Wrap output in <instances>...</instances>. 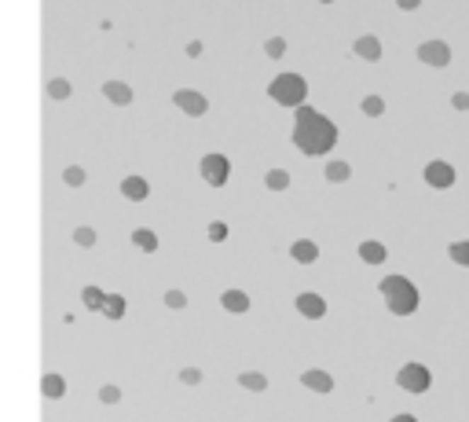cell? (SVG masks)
Wrapping results in <instances>:
<instances>
[{"mask_svg": "<svg viewBox=\"0 0 469 422\" xmlns=\"http://www.w3.org/2000/svg\"><path fill=\"white\" fill-rule=\"evenodd\" d=\"M290 140H293L297 151H305L312 158L330 155L334 143H337V125L327 114L312 111L308 103H305V107H297V114H293V136Z\"/></svg>", "mask_w": 469, "mask_h": 422, "instance_id": "1", "label": "cell"}, {"mask_svg": "<svg viewBox=\"0 0 469 422\" xmlns=\"http://www.w3.org/2000/svg\"><path fill=\"white\" fill-rule=\"evenodd\" d=\"M378 294L385 298L392 316H414L418 312V287L407 276H385L378 283Z\"/></svg>", "mask_w": 469, "mask_h": 422, "instance_id": "2", "label": "cell"}, {"mask_svg": "<svg viewBox=\"0 0 469 422\" xmlns=\"http://www.w3.org/2000/svg\"><path fill=\"white\" fill-rule=\"evenodd\" d=\"M268 96L279 103V107H305V99H308V81L301 74H279L271 84H268Z\"/></svg>", "mask_w": 469, "mask_h": 422, "instance_id": "3", "label": "cell"}, {"mask_svg": "<svg viewBox=\"0 0 469 422\" xmlns=\"http://www.w3.org/2000/svg\"><path fill=\"white\" fill-rule=\"evenodd\" d=\"M396 386L403 389V393H425V389H429L433 386V374H429V367H425V364H403L400 371H396Z\"/></svg>", "mask_w": 469, "mask_h": 422, "instance_id": "4", "label": "cell"}, {"mask_svg": "<svg viewBox=\"0 0 469 422\" xmlns=\"http://www.w3.org/2000/svg\"><path fill=\"white\" fill-rule=\"evenodd\" d=\"M198 173H202V180L209 184V187H224L227 184V177H231V162H227V155H205L202 162H198Z\"/></svg>", "mask_w": 469, "mask_h": 422, "instance_id": "5", "label": "cell"}, {"mask_svg": "<svg viewBox=\"0 0 469 422\" xmlns=\"http://www.w3.org/2000/svg\"><path fill=\"white\" fill-rule=\"evenodd\" d=\"M418 59L425 62V67H436V70H443L447 62H451V45L447 40H422L418 45Z\"/></svg>", "mask_w": 469, "mask_h": 422, "instance_id": "6", "label": "cell"}, {"mask_svg": "<svg viewBox=\"0 0 469 422\" xmlns=\"http://www.w3.org/2000/svg\"><path fill=\"white\" fill-rule=\"evenodd\" d=\"M425 184L436 187V191H447V187H455V165L443 162V158H433L429 165H425Z\"/></svg>", "mask_w": 469, "mask_h": 422, "instance_id": "7", "label": "cell"}, {"mask_svg": "<svg viewBox=\"0 0 469 422\" xmlns=\"http://www.w3.org/2000/svg\"><path fill=\"white\" fill-rule=\"evenodd\" d=\"M173 103L187 114V118H202L205 111H209V99L198 92V89H176L173 92Z\"/></svg>", "mask_w": 469, "mask_h": 422, "instance_id": "8", "label": "cell"}, {"mask_svg": "<svg viewBox=\"0 0 469 422\" xmlns=\"http://www.w3.org/2000/svg\"><path fill=\"white\" fill-rule=\"evenodd\" d=\"M293 305H297V312H301L305 320H323V316H327V298H323V294H315V290L297 294Z\"/></svg>", "mask_w": 469, "mask_h": 422, "instance_id": "9", "label": "cell"}, {"mask_svg": "<svg viewBox=\"0 0 469 422\" xmlns=\"http://www.w3.org/2000/svg\"><path fill=\"white\" fill-rule=\"evenodd\" d=\"M301 386L327 396V393H334V378L327 371H319V367H308V371H301Z\"/></svg>", "mask_w": 469, "mask_h": 422, "instance_id": "10", "label": "cell"}, {"mask_svg": "<svg viewBox=\"0 0 469 422\" xmlns=\"http://www.w3.org/2000/svg\"><path fill=\"white\" fill-rule=\"evenodd\" d=\"M121 195L129 202H147L151 199V184H147V177H125L121 180Z\"/></svg>", "mask_w": 469, "mask_h": 422, "instance_id": "11", "label": "cell"}, {"mask_svg": "<svg viewBox=\"0 0 469 422\" xmlns=\"http://www.w3.org/2000/svg\"><path fill=\"white\" fill-rule=\"evenodd\" d=\"M359 261H363V265H385V261H389L385 243H378V239H363V243H359Z\"/></svg>", "mask_w": 469, "mask_h": 422, "instance_id": "12", "label": "cell"}, {"mask_svg": "<svg viewBox=\"0 0 469 422\" xmlns=\"http://www.w3.org/2000/svg\"><path fill=\"white\" fill-rule=\"evenodd\" d=\"M103 99L114 103V107H129V103H132V89L125 81H106L103 84Z\"/></svg>", "mask_w": 469, "mask_h": 422, "instance_id": "13", "label": "cell"}, {"mask_svg": "<svg viewBox=\"0 0 469 422\" xmlns=\"http://www.w3.org/2000/svg\"><path fill=\"white\" fill-rule=\"evenodd\" d=\"M352 52L363 59V62H378V59H381V40H378L374 33H363V37H359L356 45H352Z\"/></svg>", "mask_w": 469, "mask_h": 422, "instance_id": "14", "label": "cell"}, {"mask_svg": "<svg viewBox=\"0 0 469 422\" xmlns=\"http://www.w3.org/2000/svg\"><path fill=\"white\" fill-rule=\"evenodd\" d=\"M290 257H293L297 265H315V261H319V246H315L312 239H293Z\"/></svg>", "mask_w": 469, "mask_h": 422, "instance_id": "15", "label": "cell"}, {"mask_svg": "<svg viewBox=\"0 0 469 422\" xmlns=\"http://www.w3.org/2000/svg\"><path fill=\"white\" fill-rule=\"evenodd\" d=\"M40 393H45L48 400H62V396H67V378L55 374V371H48L45 378H40Z\"/></svg>", "mask_w": 469, "mask_h": 422, "instance_id": "16", "label": "cell"}, {"mask_svg": "<svg viewBox=\"0 0 469 422\" xmlns=\"http://www.w3.org/2000/svg\"><path fill=\"white\" fill-rule=\"evenodd\" d=\"M220 305L227 312H234V316H242V312H249V294L246 290H224L220 294Z\"/></svg>", "mask_w": 469, "mask_h": 422, "instance_id": "17", "label": "cell"}, {"mask_svg": "<svg viewBox=\"0 0 469 422\" xmlns=\"http://www.w3.org/2000/svg\"><path fill=\"white\" fill-rule=\"evenodd\" d=\"M323 177H327L330 184H345V180L352 177V165H349V162H341V158H334V162H327Z\"/></svg>", "mask_w": 469, "mask_h": 422, "instance_id": "18", "label": "cell"}, {"mask_svg": "<svg viewBox=\"0 0 469 422\" xmlns=\"http://www.w3.org/2000/svg\"><path fill=\"white\" fill-rule=\"evenodd\" d=\"M239 386L249 389V393H264L268 389V374H261V371H242L239 374Z\"/></svg>", "mask_w": 469, "mask_h": 422, "instance_id": "19", "label": "cell"}, {"mask_svg": "<svg viewBox=\"0 0 469 422\" xmlns=\"http://www.w3.org/2000/svg\"><path fill=\"white\" fill-rule=\"evenodd\" d=\"M125 312H129V301H125L121 294H106V305H103V316H106V320H121Z\"/></svg>", "mask_w": 469, "mask_h": 422, "instance_id": "20", "label": "cell"}, {"mask_svg": "<svg viewBox=\"0 0 469 422\" xmlns=\"http://www.w3.org/2000/svg\"><path fill=\"white\" fill-rule=\"evenodd\" d=\"M81 305L89 309V312H103V305H106V294H103L99 287H84V290H81Z\"/></svg>", "mask_w": 469, "mask_h": 422, "instance_id": "21", "label": "cell"}, {"mask_svg": "<svg viewBox=\"0 0 469 422\" xmlns=\"http://www.w3.org/2000/svg\"><path fill=\"white\" fill-rule=\"evenodd\" d=\"M132 246H140L143 253H154L158 250V235H154L151 228H136L132 231Z\"/></svg>", "mask_w": 469, "mask_h": 422, "instance_id": "22", "label": "cell"}, {"mask_svg": "<svg viewBox=\"0 0 469 422\" xmlns=\"http://www.w3.org/2000/svg\"><path fill=\"white\" fill-rule=\"evenodd\" d=\"M447 257H451L458 268H469V239H455L447 246Z\"/></svg>", "mask_w": 469, "mask_h": 422, "instance_id": "23", "label": "cell"}, {"mask_svg": "<svg viewBox=\"0 0 469 422\" xmlns=\"http://www.w3.org/2000/svg\"><path fill=\"white\" fill-rule=\"evenodd\" d=\"M70 96H74V84L67 77H52L48 81V99H59L62 103V99H70Z\"/></svg>", "mask_w": 469, "mask_h": 422, "instance_id": "24", "label": "cell"}, {"mask_svg": "<svg viewBox=\"0 0 469 422\" xmlns=\"http://www.w3.org/2000/svg\"><path fill=\"white\" fill-rule=\"evenodd\" d=\"M264 187H268V191H286V187H290V173H286V169H271V173L264 177Z\"/></svg>", "mask_w": 469, "mask_h": 422, "instance_id": "25", "label": "cell"}, {"mask_svg": "<svg viewBox=\"0 0 469 422\" xmlns=\"http://www.w3.org/2000/svg\"><path fill=\"white\" fill-rule=\"evenodd\" d=\"M359 111H363L367 118H381V114H385V99H381V96H363V103H359Z\"/></svg>", "mask_w": 469, "mask_h": 422, "instance_id": "26", "label": "cell"}, {"mask_svg": "<svg viewBox=\"0 0 469 422\" xmlns=\"http://www.w3.org/2000/svg\"><path fill=\"white\" fill-rule=\"evenodd\" d=\"M84 180H89V173H84L81 165H67V169H62V184H67V187H81Z\"/></svg>", "mask_w": 469, "mask_h": 422, "instance_id": "27", "label": "cell"}, {"mask_svg": "<svg viewBox=\"0 0 469 422\" xmlns=\"http://www.w3.org/2000/svg\"><path fill=\"white\" fill-rule=\"evenodd\" d=\"M264 55H268V59H283V55H286V40H283V37H268V40H264Z\"/></svg>", "mask_w": 469, "mask_h": 422, "instance_id": "28", "label": "cell"}, {"mask_svg": "<svg viewBox=\"0 0 469 422\" xmlns=\"http://www.w3.org/2000/svg\"><path fill=\"white\" fill-rule=\"evenodd\" d=\"M74 246H96V228H74Z\"/></svg>", "mask_w": 469, "mask_h": 422, "instance_id": "29", "label": "cell"}, {"mask_svg": "<svg viewBox=\"0 0 469 422\" xmlns=\"http://www.w3.org/2000/svg\"><path fill=\"white\" fill-rule=\"evenodd\" d=\"M165 309H173V312L187 309V294L183 290H165Z\"/></svg>", "mask_w": 469, "mask_h": 422, "instance_id": "30", "label": "cell"}, {"mask_svg": "<svg viewBox=\"0 0 469 422\" xmlns=\"http://www.w3.org/2000/svg\"><path fill=\"white\" fill-rule=\"evenodd\" d=\"M99 400H103V404H121V386L106 382V386L99 389Z\"/></svg>", "mask_w": 469, "mask_h": 422, "instance_id": "31", "label": "cell"}, {"mask_svg": "<svg viewBox=\"0 0 469 422\" xmlns=\"http://www.w3.org/2000/svg\"><path fill=\"white\" fill-rule=\"evenodd\" d=\"M205 235H209V243H224V239H227V224H224V221H213V224L205 228Z\"/></svg>", "mask_w": 469, "mask_h": 422, "instance_id": "32", "label": "cell"}, {"mask_svg": "<svg viewBox=\"0 0 469 422\" xmlns=\"http://www.w3.org/2000/svg\"><path fill=\"white\" fill-rule=\"evenodd\" d=\"M180 382H183V386H198V382H202V367H191V364L180 367Z\"/></svg>", "mask_w": 469, "mask_h": 422, "instance_id": "33", "label": "cell"}, {"mask_svg": "<svg viewBox=\"0 0 469 422\" xmlns=\"http://www.w3.org/2000/svg\"><path fill=\"white\" fill-rule=\"evenodd\" d=\"M451 107L455 111H469V92H455L451 96Z\"/></svg>", "mask_w": 469, "mask_h": 422, "instance_id": "34", "label": "cell"}, {"mask_svg": "<svg viewBox=\"0 0 469 422\" xmlns=\"http://www.w3.org/2000/svg\"><path fill=\"white\" fill-rule=\"evenodd\" d=\"M183 52H187V59H198V55H202V40H191Z\"/></svg>", "mask_w": 469, "mask_h": 422, "instance_id": "35", "label": "cell"}, {"mask_svg": "<svg viewBox=\"0 0 469 422\" xmlns=\"http://www.w3.org/2000/svg\"><path fill=\"white\" fill-rule=\"evenodd\" d=\"M396 4H400L403 11H418V8H422V0H396Z\"/></svg>", "mask_w": 469, "mask_h": 422, "instance_id": "36", "label": "cell"}, {"mask_svg": "<svg viewBox=\"0 0 469 422\" xmlns=\"http://www.w3.org/2000/svg\"><path fill=\"white\" fill-rule=\"evenodd\" d=\"M389 422H418V418H414V415H407V411H403V415H392Z\"/></svg>", "mask_w": 469, "mask_h": 422, "instance_id": "37", "label": "cell"}, {"mask_svg": "<svg viewBox=\"0 0 469 422\" xmlns=\"http://www.w3.org/2000/svg\"><path fill=\"white\" fill-rule=\"evenodd\" d=\"M319 4H334V0H319Z\"/></svg>", "mask_w": 469, "mask_h": 422, "instance_id": "38", "label": "cell"}]
</instances>
